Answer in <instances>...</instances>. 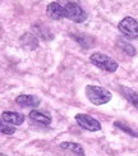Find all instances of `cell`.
Wrapping results in <instances>:
<instances>
[{"label": "cell", "instance_id": "1", "mask_svg": "<svg viewBox=\"0 0 138 156\" xmlns=\"http://www.w3.org/2000/svg\"><path fill=\"white\" fill-rule=\"evenodd\" d=\"M84 91H86V96L90 100V102H92L96 106L105 105L113 97V95H111L109 90L100 87V86H95V84H88V86H86Z\"/></svg>", "mask_w": 138, "mask_h": 156}, {"label": "cell", "instance_id": "2", "mask_svg": "<svg viewBox=\"0 0 138 156\" xmlns=\"http://www.w3.org/2000/svg\"><path fill=\"white\" fill-rule=\"evenodd\" d=\"M90 62L94 64L95 67L105 70V72H109V73L116 72L118 67H119V64H118L113 58H110L102 53H94L90 56Z\"/></svg>", "mask_w": 138, "mask_h": 156}, {"label": "cell", "instance_id": "3", "mask_svg": "<svg viewBox=\"0 0 138 156\" xmlns=\"http://www.w3.org/2000/svg\"><path fill=\"white\" fill-rule=\"evenodd\" d=\"M64 12H65V18H68L76 23H82L87 19V13L74 2H68L65 4Z\"/></svg>", "mask_w": 138, "mask_h": 156}, {"label": "cell", "instance_id": "4", "mask_svg": "<svg viewBox=\"0 0 138 156\" xmlns=\"http://www.w3.org/2000/svg\"><path fill=\"white\" fill-rule=\"evenodd\" d=\"M118 28L127 38H138V22L132 17H126L118 24Z\"/></svg>", "mask_w": 138, "mask_h": 156}, {"label": "cell", "instance_id": "5", "mask_svg": "<svg viewBox=\"0 0 138 156\" xmlns=\"http://www.w3.org/2000/svg\"><path fill=\"white\" fill-rule=\"evenodd\" d=\"M76 122L81 128L86 129L88 132H97L101 129V124L97 119L88 114H77L76 115Z\"/></svg>", "mask_w": 138, "mask_h": 156}, {"label": "cell", "instance_id": "6", "mask_svg": "<svg viewBox=\"0 0 138 156\" xmlns=\"http://www.w3.org/2000/svg\"><path fill=\"white\" fill-rule=\"evenodd\" d=\"M46 14H48L49 18L54 19V21H60V19L65 18L64 6L56 2H52L48 5V8H46Z\"/></svg>", "mask_w": 138, "mask_h": 156}, {"label": "cell", "instance_id": "7", "mask_svg": "<svg viewBox=\"0 0 138 156\" xmlns=\"http://www.w3.org/2000/svg\"><path fill=\"white\" fill-rule=\"evenodd\" d=\"M16 102L23 108H36L40 104V99L35 95H19L16 97Z\"/></svg>", "mask_w": 138, "mask_h": 156}, {"label": "cell", "instance_id": "8", "mask_svg": "<svg viewBox=\"0 0 138 156\" xmlns=\"http://www.w3.org/2000/svg\"><path fill=\"white\" fill-rule=\"evenodd\" d=\"M2 119L8 123L10 126H21L24 122V115L21 113H16V112H4L2 114Z\"/></svg>", "mask_w": 138, "mask_h": 156}, {"label": "cell", "instance_id": "9", "mask_svg": "<svg viewBox=\"0 0 138 156\" xmlns=\"http://www.w3.org/2000/svg\"><path fill=\"white\" fill-rule=\"evenodd\" d=\"M28 116H30V119H32L34 122L40 123V124H44V126H50V123H51V116L38 112V110H32L28 114Z\"/></svg>", "mask_w": 138, "mask_h": 156}, {"label": "cell", "instance_id": "10", "mask_svg": "<svg viewBox=\"0 0 138 156\" xmlns=\"http://www.w3.org/2000/svg\"><path fill=\"white\" fill-rule=\"evenodd\" d=\"M59 147L62 150H68L70 152L76 154L77 156H84V150L80 144H76V142H62Z\"/></svg>", "mask_w": 138, "mask_h": 156}, {"label": "cell", "instance_id": "11", "mask_svg": "<svg viewBox=\"0 0 138 156\" xmlns=\"http://www.w3.org/2000/svg\"><path fill=\"white\" fill-rule=\"evenodd\" d=\"M120 92H122V95L126 97V99L132 104L133 106H136V109L138 110V94L134 90H132V88H128V87H126V86H122L120 87Z\"/></svg>", "mask_w": 138, "mask_h": 156}, {"label": "cell", "instance_id": "12", "mask_svg": "<svg viewBox=\"0 0 138 156\" xmlns=\"http://www.w3.org/2000/svg\"><path fill=\"white\" fill-rule=\"evenodd\" d=\"M72 38H73V40H76L78 44L81 45V46L86 48V49L94 46V41H95V40H94V37H91V36L83 35V34H80V35L73 34V35H72Z\"/></svg>", "mask_w": 138, "mask_h": 156}, {"label": "cell", "instance_id": "13", "mask_svg": "<svg viewBox=\"0 0 138 156\" xmlns=\"http://www.w3.org/2000/svg\"><path fill=\"white\" fill-rule=\"evenodd\" d=\"M114 126L116 127V128H119L120 131H123V132H126L127 134H129L130 137H134V138H138V131L136 128H133V127H130V126H128V124H126V123H123V122H119V120H116V122H114Z\"/></svg>", "mask_w": 138, "mask_h": 156}, {"label": "cell", "instance_id": "14", "mask_svg": "<svg viewBox=\"0 0 138 156\" xmlns=\"http://www.w3.org/2000/svg\"><path fill=\"white\" fill-rule=\"evenodd\" d=\"M21 42H22L23 46H24V48H27V49H35L31 44H34L36 48L38 46L37 38H36L35 35H32V34H24V35L21 37Z\"/></svg>", "mask_w": 138, "mask_h": 156}, {"label": "cell", "instance_id": "15", "mask_svg": "<svg viewBox=\"0 0 138 156\" xmlns=\"http://www.w3.org/2000/svg\"><path fill=\"white\" fill-rule=\"evenodd\" d=\"M34 31L36 32V36L37 37H41L42 40H52V35L50 34V31L48 28L42 27L41 24H35L34 26Z\"/></svg>", "mask_w": 138, "mask_h": 156}, {"label": "cell", "instance_id": "16", "mask_svg": "<svg viewBox=\"0 0 138 156\" xmlns=\"http://www.w3.org/2000/svg\"><path fill=\"white\" fill-rule=\"evenodd\" d=\"M118 45L122 48V50L124 51L126 54H128L129 56H134L136 55V49L133 45H130L129 42L124 41V40H118Z\"/></svg>", "mask_w": 138, "mask_h": 156}, {"label": "cell", "instance_id": "17", "mask_svg": "<svg viewBox=\"0 0 138 156\" xmlns=\"http://www.w3.org/2000/svg\"><path fill=\"white\" fill-rule=\"evenodd\" d=\"M0 133L5 136H12L16 133V127H13L8 123H5L3 119H0Z\"/></svg>", "mask_w": 138, "mask_h": 156}, {"label": "cell", "instance_id": "18", "mask_svg": "<svg viewBox=\"0 0 138 156\" xmlns=\"http://www.w3.org/2000/svg\"><path fill=\"white\" fill-rule=\"evenodd\" d=\"M0 156H6V155H4V154H2V152H0Z\"/></svg>", "mask_w": 138, "mask_h": 156}]
</instances>
